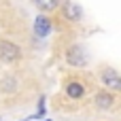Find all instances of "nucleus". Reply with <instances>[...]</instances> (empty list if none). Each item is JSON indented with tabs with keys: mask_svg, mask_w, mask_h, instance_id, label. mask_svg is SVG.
<instances>
[{
	"mask_svg": "<svg viewBox=\"0 0 121 121\" xmlns=\"http://www.w3.org/2000/svg\"><path fill=\"white\" fill-rule=\"evenodd\" d=\"M19 55H21V51H19L17 45H13L9 40H2L0 43V57L4 62H15V60H19Z\"/></svg>",
	"mask_w": 121,
	"mask_h": 121,
	"instance_id": "f257e3e1",
	"label": "nucleus"
},
{
	"mask_svg": "<svg viewBox=\"0 0 121 121\" xmlns=\"http://www.w3.org/2000/svg\"><path fill=\"white\" fill-rule=\"evenodd\" d=\"M102 83L104 85H108V87H113V89H119L121 87V77L117 74V70H113V68H106V70H102Z\"/></svg>",
	"mask_w": 121,
	"mask_h": 121,
	"instance_id": "f03ea898",
	"label": "nucleus"
},
{
	"mask_svg": "<svg viewBox=\"0 0 121 121\" xmlns=\"http://www.w3.org/2000/svg\"><path fill=\"white\" fill-rule=\"evenodd\" d=\"M68 62H70L72 66H85V64H87V57H85V53H83V49H81L79 45L68 51Z\"/></svg>",
	"mask_w": 121,
	"mask_h": 121,
	"instance_id": "7ed1b4c3",
	"label": "nucleus"
},
{
	"mask_svg": "<svg viewBox=\"0 0 121 121\" xmlns=\"http://www.w3.org/2000/svg\"><path fill=\"white\" fill-rule=\"evenodd\" d=\"M34 32H36V36H47L49 32H51V21L47 19V17H36V21H34Z\"/></svg>",
	"mask_w": 121,
	"mask_h": 121,
	"instance_id": "20e7f679",
	"label": "nucleus"
},
{
	"mask_svg": "<svg viewBox=\"0 0 121 121\" xmlns=\"http://www.w3.org/2000/svg\"><path fill=\"white\" fill-rule=\"evenodd\" d=\"M113 102H115L113 94H104V91H100V94L96 96V106H98V108H108V106H113Z\"/></svg>",
	"mask_w": 121,
	"mask_h": 121,
	"instance_id": "39448f33",
	"label": "nucleus"
},
{
	"mask_svg": "<svg viewBox=\"0 0 121 121\" xmlns=\"http://www.w3.org/2000/svg\"><path fill=\"white\" fill-rule=\"evenodd\" d=\"M81 6L79 4H74V2H68L66 4V17L68 19H72V21H77V19H81Z\"/></svg>",
	"mask_w": 121,
	"mask_h": 121,
	"instance_id": "423d86ee",
	"label": "nucleus"
},
{
	"mask_svg": "<svg viewBox=\"0 0 121 121\" xmlns=\"http://www.w3.org/2000/svg\"><path fill=\"white\" fill-rule=\"evenodd\" d=\"M66 94H68L70 98H74V100H79V98H83V94H85V89H83V85H79V83H70V85L66 87Z\"/></svg>",
	"mask_w": 121,
	"mask_h": 121,
	"instance_id": "0eeeda50",
	"label": "nucleus"
},
{
	"mask_svg": "<svg viewBox=\"0 0 121 121\" xmlns=\"http://www.w3.org/2000/svg\"><path fill=\"white\" fill-rule=\"evenodd\" d=\"M40 11H55L57 9V4H60V0H32Z\"/></svg>",
	"mask_w": 121,
	"mask_h": 121,
	"instance_id": "6e6552de",
	"label": "nucleus"
},
{
	"mask_svg": "<svg viewBox=\"0 0 121 121\" xmlns=\"http://www.w3.org/2000/svg\"><path fill=\"white\" fill-rule=\"evenodd\" d=\"M45 121H49V119H45Z\"/></svg>",
	"mask_w": 121,
	"mask_h": 121,
	"instance_id": "1a4fd4ad",
	"label": "nucleus"
}]
</instances>
